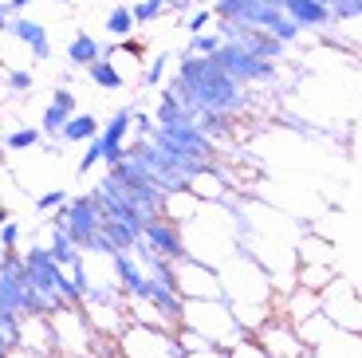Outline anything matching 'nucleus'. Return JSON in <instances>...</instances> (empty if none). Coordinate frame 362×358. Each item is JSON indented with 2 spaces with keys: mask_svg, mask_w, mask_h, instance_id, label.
I'll return each mask as SVG.
<instances>
[{
  "mask_svg": "<svg viewBox=\"0 0 362 358\" xmlns=\"http://www.w3.org/2000/svg\"><path fill=\"white\" fill-rule=\"evenodd\" d=\"M185 327L197 335H205L213 347L225 342V350L240 339V327H236L233 307H221V299H189L185 304Z\"/></svg>",
  "mask_w": 362,
  "mask_h": 358,
  "instance_id": "f257e3e1",
  "label": "nucleus"
},
{
  "mask_svg": "<svg viewBox=\"0 0 362 358\" xmlns=\"http://www.w3.org/2000/svg\"><path fill=\"white\" fill-rule=\"evenodd\" d=\"M319 311L331 319V327H339V331H351V335H362V304L358 296H354L351 287H331L327 291V299L319 304Z\"/></svg>",
  "mask_w": 362,
  "mask_h": 358,
  "instance_id": "f03ea898",
  "label": "nucleus"
},
{
  "mask_svg": "<svg viewBox=\"0 0 362 358\" xmlns=\"http://www.w3.org/2000/svg\"><path fill=\"white\" fill-rule=\"evenodd\" d=\"M256 339L264 342V350H268L272 358H299L303 350H308V342L299 339V331H296V323H276V319H268L256 331Z\"/></svg>",
  "mask_w": 362,
  "mask_h": 358,
  "instance_id": "7ed1b4c3",
  "label": "nucleus"
},
{
  "mask_svg": "<svg viewBox=\"0 0 362 358\" xmlns=\"http://www.w3.org/2000/svg\"><path fill=\"white\" fill-rule=\"evenodd\" d=\"M177 287L189 299H221V276L201 260H189L177 268Z\"/></svg>",
  "mask_w": 362,
  "mask_h": 358,
  "instance_id": "20e7f679",
  "label": "nucleus"
},
{
  "mask_svg": "<svg viewBox=\"0 0 362 358\" xmlns=\"http://www.w3.org/2000/svg\"><path fill=\"white\" fill-rule=\"evenodd\" d=\"M52 335H55V342H59V350H64V354L87 358L90 335H87V327H83L79 311H59V315H52Z\"/></svg>",
  "mask_w": 362,
  "mask_h": 358,
  "instance_id": "39448f33",
  "label": "nucleus"
},
{
  "mask_svg": "<svg viewBox=\"0 0 362 358\" xmlns=\"http://www.w3.org/2000/svg\"><path fill=\"white\" fill-rule=\"evenodd\" d=\"M170 347H173V339L158 335L154 327H130V331L122 335V358H154Z\"/></svg>",
  "mask_w": 362,
  "mask_h": 358,
  "instance_id": "423d86ee",
  "label": "nucleus"
},
{
  "mask_svg": "<svg viewBox=\"0 0 362 358\" xmlns=\"http://www.w3.org/2000/svg\"><path fill=\"white\" fill-rule=\"evenodd\" d=\"M284 311H291L288 315V323H303V319H311V315L319 311V291H311V287H299L291 299H284Z\"/></svg>",
  "mask_w": 362,
  "mask_h": 358,
  "instance_id": "0eeeda50",
  "label": "nucleus"
},
{
  "mask_svg": "<svg viewBox=\"0 0 362 358\" xmlns=\"http://www.w3.org/2000/svg\"><path fill=\"white\" fill-rule=\"evenodd\" d=\"M331 284H335V268H331V264H319V268L303 264V272H299V287H311V291H327Z\"/></svg>",
  "mask_w": 362,
  "mask_h": 358,
  "instance_id": "6e6552de",
  "label": "nucleus"
},
{
  "mask_svg": "<svg viewBox=\"0 0 362 358\" xmlns=\"http://www.w3.org/2000/svg\"><path fill=\"white\" fill-rule=\"evenodd\" d=\"M228 358H272L268 350H264V342L256 339V335H248V331H240V339L228 347Z\"/></svg>",
  "mask_w": 362,
  "mask_h": 358,
  "instance_id": "1a4fd4ad",
  "label": "nucleus"
},
{
  "mask_svg": "<svg viewBox=\"0 0 362 358\" xmlns=\"http://www.w3.org/2000/svg\"><path fill=\"white\" fill-rule=\"evenodd\" d=\"M185 358H228L225 347H205V350H189Z\"/></svg>",
  "mask_w": 362,
  "mask_h": 358,
  "instance_id": "9d476101",
  "label": "nucleus"
},
{
  "mask_svg": "<svg viewBox=\"0 0 362 358\" xmlns=\"http://www.w3.org/2000/svg\"><path fill=\"white\" fill-rule=\"evenodd\" d=\"M8 358H36V354H32V350H12Z\"/></svg>",
  "mask_w": 362,
  "mask_h": 358,
  "instance_id": "9b49d317",
  "label": "nucleus"
},
{
  "mask_svg": "<svg viewBox=\"0 0 362 358\" xmlns=\"http://www.w3.org/2000/svg\"><path fill=\"white\" fill-rule=\"evenodd\" d=\"M154 358H177V350L170 347V350H162V354H154Z\"/></svg>",
  "mask_w": 362,
  "mask_h": 358,
  "instance_id": "f8f14e48",
  "label": "nucleus"
},
{
  "mask_svg": "<svg viewBox=\"0 0 362 358\" xmlns=\"http://www.w3.org/2000/svg\"><path fill=\"white\" fill-rule=\"evenodd\" d=\"M299 358H319V354H315V350H311V347H308V350H303V354H299Z\"/></svg>",
  "mask_w": 362,
  "mask_h": 358,
  "instance_id": "ddd939ff",
  "label": "nucleus"
}]
</instances>
